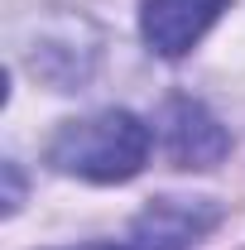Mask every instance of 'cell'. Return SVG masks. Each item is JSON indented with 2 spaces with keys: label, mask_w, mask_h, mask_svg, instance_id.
<instances>
[{
  "label": "cell",
  "mask_w": 245,
  "mask_h": 250,
  "mask_svg": "<svg viewBox=\"0 0 245 250\" xmlns=\"http://www.w3.org/2000/svg\"><path fill=\"white\" fill-rule=\"evenodd\" d=\"M149 149L154 130L135 111L111 106V111L58 125V135L48 140V164L82 183H130L149 164Z\"/></svg>",
  "instance_id": "cell-1"
},
{
  "label": "cell",
  "mask_w": 245,
  "mask_h": 250,
  "mask_svg": "<svg viewBox=\"0 0 245 250\" xmlns=\"http://www.w3.org/2000/svg\"><path fill=\"white\" fill-rule=\"evenodd\" d=\"M221 226V207L212 197H154L135 217L125 250H192Z\"/></svg>",
  "instance_id": "cell-2"
},
{
  "label": "cell",
  "mask_w": 245,
  "mask_h": 250,
  "mask_svg": "<svg viewBox=\"0 0 245 250\" xmlns=\"http://www.w3.org/2000/svg\"><path fill=\"white\" fill-rule=\"evenodd\" d=\"M226 10L231 0H140V39L168 62L187 58Z\"/></svg>",
  "instance_id": "cell-3"
},
{
  "label": "cell",
  "mask_w": 245,
  "mask_h": 250,
  "mask_svg": "<svg viewBox=\"0 0 245 250\" xmlns=\"http://www.w3.org/2000/svg\"><path fill=\"white\" fill-rule=\"evenodd\" d=\"M159 135H163V149L178 168H216L226 149H231V135L226 125L216 121L212 111L192 96H173L159 116Z\"/></svg>",
  "instance_id": "cell-4"
},
{
  "label": "cell",
  "mask_w": 245,
  "mask_h": 250,
  "mask_svg": "<svg viewBox=\"0 0 245 250\" xmlns=\"http://www.w3.org/2000/svg\"><path fill=\"white\" fill-rule=\"evenodd\" d=\"M5 183H10V192H5V212H20L24 183H20V164H15V159H5Z\"/></svg>",
  "instance_id": "cell-5"
},
{
  "label": "cell",
  "mask_w": 245,
  "mask_h": 250,
  "mask_svg": "<svg viewBox=\"0 0 245 250\" xmlns=\"http://www.w3.org/2000/svg\"><path fill=\"white\" fill-rule=\"evenodd\" d=\"M77 250H125V246H106V241H96V246H77Z\"/></svg>",
  "instance_id": "cell-6"
}]
</instances>
